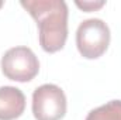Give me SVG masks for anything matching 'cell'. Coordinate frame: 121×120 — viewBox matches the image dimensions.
<instances>
[{"label": "cell", "instance_id": "cell-7", "mask_svg": "<svg viewBox=\"0 0 121 120\" xmlns=\"http://www.w3.org/2000/svg\"><path fill=\"white\" fill-rule=\"evenodd\" d=\"M106 1H76V6L82 9L83 11H94L100 7H103Z\"/></svg>", "mask_w": 121, "mask_h": 120}, {"label": "cell", "instance_id": "cell-1", "mask_svg": "<svg viewBox=\"0 0 121 120\" xmlns=\"http://www.w3.org/2000/svg\"><path fill=\"white\" fill-rule=\"evenodd\" d=\"M21 6L38 26L39 44L45 52H56L68 38V6L63 0H23Z\"/></svg>", "mask_w": 121, "mask_h": 120}, {"label": "cell", "instance_id": "cell-8", "mask_svg": "<svg viewBox=\"0 0 121 120\" xmlns=\"http://www.w3.org/2000/svg\"><path fill=\"white\" fill-rule=\"evenodd\" d=\"M1 6H3V1H0V7H1Z\"/></svg>", "mask_w": 121, "mask_h": 120}, {"label": "cell", "instance_id": "cell-3", "mask_svg": "<svg viewBox=\"0 0 121 120\" xmlns=\"http://www.w3.org/2000/svg\"><path fill=\"white\" fill-rule=\"evenodd\" d=\"M3 75L16 82H30L39 72V61L28 47H13L1 57Z\"/></svg>", "mask_w": 121, "mask_h": 120}, {"label": "cell", "instance_id": "cell-2", "mask_svg": "<svg viewBox=\"0 0 121 120\" xmlns=\"http://www.w3.org/2000/svg\"><path fill=\"white\" fill-rule=\"evenodd\" d=\"M110 44V28L100 18H89L79 24L76 45L82 57L96 60L101 57Z\"/></svg>", "mask_w": 121, "mask_h": 120}, {"label": "cell", "instance_id": "cell-4", "mask_svg": "<svg viewBox=\"0 0 121 120\" xmlns=\"http://www.w3.org/2000/svg\"><path fill=\"white\" fill-rule=\"evenodd\" d=\"M66 113V96L59 86L45 83L32 93V115L37 120H60Z\"/></svg>", "mask_w": 121, "mask_h": 120}, {"label": "cell", "instance_id": "cell-5", "mask_svg": "<svg viewBox=\"0 0 121 120\" xmlns=\"http://www.w3.org/2000/svg\"><path fill=\"white\" fill-rule=\"evenodd\" d=\"M26 110V96L18 88H0V120H16Z\"/></svg>", "mask_w": 121, "mask_h": 120}, {"label": "cell", "instance_id": "cell-6", "mask_svg": "<svg viewBox=\"0 0 121 120\" xmlns=\"http://www.w3.org/2000/svg\"><path fill=\"white\" fill-rule=\"evenodd\" d=\"M86 120H121V100H110L89 112Z\"/></svg>", "mask_w": 121, "mask_h": 120}]
</instances>
